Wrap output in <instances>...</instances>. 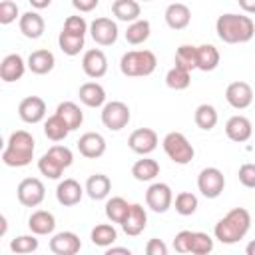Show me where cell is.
Instances as JSON below:
<instances>
[{"label":"cell","instance_id":"7c38bea8","mask_svg":"<svg viewBox=\"0 0 255 255\" xmlns=\"http://www.w3.org/2000/svg\"><path fill=\"white\" fill-rule=\"evenodd\" d=\"M18 116L24 124H40L46 118V102L40 96H28L20 102Z\"/></svg>","mask_w":255,"mask_h":255},{"label":"cell","instance_id":"4fadbf2b","mask_svg":"<svg viewBox=\"0 0 255 255\" xmlns=\"http://www.w3.org/2000/svg\"><path fill=\"white\" fill-rule=\"evenodd\" d=\"M82 70L92 80H98V78L106 76V72H108V58H106V54L102 50H98V48H92V50L84 52Z\"/></svg>","mask_w":255,"mask_h":255},{"label":"cell","instance_id":"ffe728a7","mask_svg":"<svg viewBox=\"0 0 255 255\" xmlns=\"http://www.w3.org/2000/svg\"><path fill=\"white\" fill-rule=\"evenodd\" d=\"M225 133L231 141H237V143H243L251 137L253 133V124L245 118V116H231L225 124Z\"/></svg>","mask_w":255,"mask_h":255},{"label":"cell","instance_id":"d4e9b609","mask_svg":"<svg viewBox=\"0 0 255 255\" xmlns=\"http://www.w3.org/2000/svg\"><path fill=\"white\" fill-rule=\"evenodd\" d=\"M28 227L36 235H50L56 229V217L46 209H38L28 217Z\"/></svg>","mask_w":255,"mask_h":255},{"label":"cell","instance_id":"5bb4252c","mask_svg":"<svg viewBox=\"0 0 255 255\" xmlns=\"http://www.w3.org/2000/svg\"><path fill=\"white\" fill-rule=\"evenodd\" d=\"M225 100L235 110H245L253 102V90L247 82H231L225 90Z\"/></svg>","mask_w":255,"mask_h":255},{"label":"cell","instance_id":"816d5d0a","mask_svg":"<svg viewBox=\"0 0 255 255\" xmlns=\"http://www.w3.org/2000/svg\"><path fill=\"white\" fill-rule=\"evenodd\" d=\"M116 253H124V255H129L131 251H129L128 247H114V245H110V247L106 249V255H116Z\"/></svg>","mask_w":255,"mask_h":255},{"label":"cell","instance_id":"f907efd6","mask_svg":"<svg viewBox=\"0 0 255 255\" xmlns=\"http://www.w3.org/2000/svg\"><path fill=\"white\" fill-rule=\"evenodd\" d=\"M239 2V8L247 14H255V0H237Z\"/></svg>","mask_w":255,"mask_h":255},{"label":"cell","instance_id":"e0dca14e","mask_svg":"<svg viewBox=\"0 0 255 255\" xmlns=\"http://www.w3.org/2000/svg\"><path fill=\"white\" fill-rule=\"evenodd\" d=\"M82 249V241L74 231H60L50 239V251L56 255H76Z\"/></svg>","mask_w":255,"mask_h":255},{"label":"cell","instance_id":"7402d4cb","mask_svg":"<svg viewBox=\"0 0 255 255\" xmlns=\"http://www.w3.org/2000/svg\"><path fill=\"white\" fill-rule=\"evenodd\" d=\"M78 96H80V102L88 108H104V104H106V90L98 82L82 84L78 90Z\"/></svg>","mask_w":255,"mask_h":255},{"label":"cell","instance_id":"836d02e7","mask_svg":"<svg viewBox=\"0 0 255 255\" xmlns=\"http://www.w3.org/2000/svg\"><path fill=\"white\" fill-rule=\"evenodd\" d=\"M70 131H72V129L68 128V124H66L58 114L50 116V118L44 122V133H46V137L52 139V141H62V139H66Z\"/></svg>","mask_w":255,"mask_h":255},{"label":"cell","instance_id":"c3c4849f","mask_svg":"<svg viewBox=\"0 0 255 255\" xmlns=\"http://www.w3.org/2000/svg\"><path fill=\"white\" fill-rule=\"evenodd\" d=\"M145 253L147 255H167V245L161 239H149L145 245Z\"/></svg>","mask_w":255,"mask_h":255},{"label":"cell","instance_id":"52a82bcc","mask_svg":"<svg viewBox=\"0 0 255 255\" xmlns=\"http://www.w3.org/2000/svg\"><path fill=\"white\" fill-rule=\"evenodd\" d=\"M197 189L207 199L219 197L223 193V189H225L223 171L217 169V167H205V169H201V173L197 175Z\"/></svg>","mask_w":255,"mask_h":255},{"label":"cell","instance_id":"9c48e42d","mask_svg":"<svg viewBox=\"0 0 255 255\" xmlns=\"http://www.w3.org/2000/svg\"><path fill=\"white\" fill-rule=\"evenodd\" d=\"M16 195L24 207H38L46 197V187L38 177H26L18 183Z\"/></svg>","mask_w":255,"mask_h":255},{"label":"cell","instance_id":"bcb514c9","mask_svg":"<svg viewBox=\"0 0 255 255\" xmlns=\"http://www.w3.org/2000/svg\"><path fill=\"white\" fill-rule=\"evenodd\" d=\"M237 177L243 187L255 189V163H243L237 171Z\"/></svg>","mask_w":255,"mask_h":255},{"label":"cell","instance_id":"277c9868","mask_svg":"<svg viewBox=\"0 0 255 255\" xmlns=\"http://www.w3.org/2000/svg\"><path fill=\"white\" fill-rule=\"evenodd\" d=\"M157 66V58L151 50H129L120 60V70L128 78L151 76Z\"/></svg>","mask_w":255,"mask_h":255},{"label":"cell","instance_id":"f5cc1de1","mask_svg":"<svg viewBox=\"0 0 255 255\" xmlns=\"http://www.w3.org/2000/svg\"><path fill=\"white\" fill-rule=\"evenodd\" d=\"M28 2H30V6L36 8V10H44V8H48V6L52 4V0H28Z\"/></svg>","mask_w":255,"mask_h":255},{"label":"cell","instance_id":"1f68e13d","mask_svg":"<svg viewBox=\"0 0 255 255\" xmlns=\"http://www.w3.org/2000/svg\"><path fill=\"white\" fill-rule=\"evenodd\" d=\"M90 239H92L94 245L108 249L110 245L116 243V239H118V231H116V227L110 225V223H98V225L92 229Z\"/></svg>","mask_w":255,"mask_h":255},{"label":"cell","instance_id":"4dcf8cb0","mask_svg":"<svg viewBox=\"0 0 255 255\" xmlns=\"http://www.w3.org/2000/svg\"><path fill=\"white\" fill-rule=\"evenodd\" d=\"M193 120H195V126L203 131H209L217 126V110L211 106V104H201L195 108V114H193Z\"/></svg>","mask_w":255,"mask_h":255},{"label":"cell","instance_id":"7a4b0ae2","mask_svg":"<svg viewBox=\"0 0 255 255\" xmlns=\"http://www.w3.org/2000/svg\"><path fill=\"white\" fill-rule=\"evenodd\" d=\"M249 227H251V213L245 207H235L215 223L213 235L223 245H233L247 235Z\"/></svg>","mask_w":255,"mask_h":255},{"label":"cell","instance_id":"60d3db41","mask_svg":"<svg viewBox=\"0 0 255 255\" xmlns=\"http://www.w3.org/2000/svg\"><path fill=\"white\" fill-rule=\"evenodd\" d=\"M211 251H213V239L205 231H193L189 253H193V255H207Z\"/></svg>","mask_w":255,"mask_h":255},{"label":"cell","instance_id":"484cf974","mask_svg":"<svg viewBox=\"0 0 255 255\" xmlns=\"http://www.w3.org/2000/svg\"><path fill=\"white\" fill-rule=\"evenodd\" d=\"M112 14L120 22H135L141 16V6L137 0H114L112 4Z\"/></svg>","mask_w":255,"mask_h":255},{"label":"cell","instance_id":"7dc6e473","mask_svg":"<svg viewBox=\"0 0 255 255\" xmlns=\"http://www.w3.org/2000/svg\"><path fill=\"white\" fill-rule=\"evenodd\" d=\"M191 237H193V231H189V229L179 231L175 235V239H173V249L177 253H189V249H191Z\"/></svg>","mask_w":255,"mask_h":255},{"label":"cell","instance_id":"8d00e7d4","mask_svg":"<svg viewBox=\"0 0 255 255\" xmlns=\"http://www.w3.org/2000/svg\"><path fill=\"white\" fill-rule=\"evenodd\" d=\"M175 66L183 70H197V46L191 44H181L175 50Z\"/></svg>","mask_w":255,"mask_h":255},{"label":"cell","instance_id":"e575fe53","mask_svg":"<svg viewBox=\"0 0 255 255\" xmlns=\"http://www.w3.org/2000/svg\"><path fill=\"white\" fill-rule=\"evenodd\" d=\"M129 205L124 197H112L106 201V217L112 221V223H124V219L128 217V211H129Z\"/></svg>","mask_w":255,"mask_h":255},{"label":"cell","instance_id":"f6af8a7d","mask_svg":"<svg viewBox=\"0 0 255 255\" xmlns=\"http://www.w3.org/2000/svg\"><path fill=\"white\" fill-rule=\"evenodd\" d=\"M18 4L14 0H2L0 2V24L8 26L18 18Z\"/></svg>","mask_w":255,"mask_h":255},{"label":"cell","instance_id":"5b68a950","mask_svg":"<svg viewBox=\"0 0 255 255\" xmlns=\"http://www.w3.org/2000/svg\"><path fill=\"white\" fill-rule=\"evenodd\" d=\"M161 145H163L165 155H167L173 163H177V165H187V163L195 157L193 145L189 143V139H187L181 131H169V133L163 137Z\"/></svg>","mask_w":255,"mask_h":255},{"label":"cell","instance_id":"44dd1931","mask_svg":"<svg viewBox=\"0 0 255 255\" xmlns=\"http://www.w3.org/2000/svg\"><path fill=\"white\" fill-rule=\"evenodd\" d=\"M165 24L171 28V30H183L189 26L191 22V10L189 6L181 4V2H173L165 8Z\"/></svg>","mask_w":255,"mask_h":255},{"label":"cell","instance_id":"11a10c76","mask_svg":"<svg viewBox=\"0 0 255 255\" xmlns=\"http://www.w3.org/2000/svg\"><path fill=\"white\" fill-rule=\"evenodd\" d=\"M143 2H151V0H143Z\"/></svg>","mask_w":255,"mask_h":255},{"label":"cell","instance_id":"f1b7e54d","mask_svg":"<svg viewBox=\"0 0 255 255\" xmlns=\"http://www.w3.org/2000/svg\"><path fill=\"white\" fill-rule=\"evenodd\" d=\"M56 114L68 124V128H70L72 131L78 129V128L82 126V122H84V112H82L80 106L74 104V102H62V104H58Z\"/></svg>","mask_w":255,"mask_h":255},{"label":"cell","instance_id":"d6a6232c","mask_svg":"<svg viewBox=\"0 0 255 255\" xmlns=\"http://www.w3.org/2000/svg\"><path fill=\"white\" fill-rule=\"evenodd\" d=\"M149 34H151V24L147 20H141L139 18V20H135V22H131L128 26V30H126V42L131 44V46H139V44H143L149 38Z\"/></svg>","mask_w":255,"mask_h":255},{"label":"cell","instance_id":"3957f363","mask_svg":"<svg viewBox=\"0 0 255 255\" xmlns=\"http://www.w3.org/2000/svg\"><path fill=\"white\" fill-rule=\"evenodd\" d=\"M34 147H36V141L32 137L30 131L26 129H16L10 133L8 137V143L2 151V161L4 165L8 167H24L32 161L34 157Z\"/></svg>","mask_w":255,"mask_h":255},{"label":"cell","instance_id":"f546056e","mask_svg":"<svg viewBox=\"0 0 255 255\" xmlns=\"http://www.w3.org/2000/svg\"><path fill=\"white\" fill-rule=\"evenodd\" d=\"M131 175L137 179V181H151L159 175V163L151 157H143V159H137L133 165H131Z\"/></svg>","mask_w":255,"mask_h":255},{"label":"cell","instance_id":"d590c367","mask_svg":"<svg viewBox=\"0 0 255 255\" xmlns=\"http://www.w3.org/2000/svg\"><path fill=\"white\" fill-rule=\"evenodd\" d=\"M58 46L66 56H78L84 50V36L70 34V32L62 30L58 36Z\"/></svg>","mask_w":255,"mask_h":255},{"label":"cell","instance_id":"db71d44e","mask_svg":"<svg viewBox=\"0 0 255 255\" xmlns=\"http://www.w3.org/2000/svg\"><path fill=\"white\" fill-rule=\"evenodd\" d=\"M245 253H247V255H255V239L247 243V247H245Z\"/></svg>","mask_w":255,"mask_h":255},{"label":"cell","instance_id":"603a6c76","mask_svg":"<svg viewBox=\"0 0 255 255\" xmlns=\"http://www.w3.org/2000/svg\"><path fill=\"white\" fill-rule=\"evenodd\" d=\"M18 26H20V32H22L26 38H30V40L40 38V36L44 34V30H46V22H44V18H42L38 12H32V10L20 16Z\"/></svg>","mask_w":255,"mask_h":255},{"label":"cell","instance_id":"4316f807","mask_svg":"<svg viewBox=\"0 0 255 255\" xmlns=\"http://www.w3.org/2000/svg\"><path fill=\"white\" fill-rule=\"evenodd\" d=\"M112 191V181L108 175L104 173H94L88 177L86 181V193L90 195V199L94 201H100V199H106Z\"/></svg>","mask_w":255,"mask_h":255},{"label":"cell","instance_id":"b9f144b4","mask_svg":"<svg viewBox=\"0 0 255 255\" xmlns=\"http://www.w3.org/2000/svg\"><path fill=\"white\" fill-rule=\"evenodd\" d=\"M10 249L14 253H20V255H26V253H32L38 249V239H36V233L32 235H18L16 239L10 241Z\"/></svg>","mask_w":255,"mask_h":255},{"label":"cell","instance_id":"681fc988","mask_svg":"<svg viewBox=\"0 0 255 255\" xmlns=\"http://www.w3.org/2000/svg\"><path fill=\"white\" fill-rule=\"evenodd\" d=\"M100 0H72V6L78 12H92L94 8H98Z\"/></svg>","mask_w":255,"mask_h":255},{"label":"cell","instance_id":"d6986e66","mask_svg":"<svg viewBox=\"0 0 255 255\" xmlns=\"http://www.w3.org/2000/svg\"><path fill=\"white\" fill-rule=\"evenodd\" d=\"M26 66L28 62H24V58L20 54H8L2 64H0V78L6 82V84H12V82H18L24 72H26Z\"/></svg>","mask_w":255,"mask_h":255},{"label":"cell","instance_id":"ab89813d","mask_svg":"<svg viewBox=\"0 0 255 255\" xmlns=\"http://www.w3.org/2000/svg\"><path fill=\"white\" fill-rule=\"evenodd\" d=\"M38 169H40V173L46 175L48 179H60L62 173H64V167H62L54 157H50L48 153H44V155L38 159Z\"/></svg>","mask_w":255,"mask_h":255},{"label":"cell","instance_id":"ac0fdd59","mask_svg":"<svg viewBox=\"0 0 255 255\" xmlns=\"http://www.w3.org/2000/svg\"><path fill=\"white\" fill-rule=\"evenodd\" d=\"M145 225H147V213H145L143 205L131 203V205H129V211H128V217H126L124 223H122L124 233L129 235V237H137V235L145 229Z\"/></svg>","mask_w":255,"mask_h":255},{"label":"cell","instance_id":"8fae6325","mask_svg":"<svg viewBox=\"0 0 255 255\" xmlns=\"http://www.w3.org/2000/svg\"><path fill=\"white\" fill-rule=\"evenodd\" d=\"M90 34H92V38H94L96 44H100V46H112V44H116L120 30H118V24L112 18L100 16V18H96L90 24Z\"/></svg>","mask_w":255,"mask_h":255},{"label":"cell","instance_id":"cb8c5ba5","mask_svg":"<svg viewBox=\"0 0 255 255\" xmlns=\"http://www.w3.org/2000/svg\"><path fill=\"white\" fill-rule=\"evenodd\" d=\"M56 66V58L50 50H34L30 56H28V70L32 74H38V76H44L48 72H52Z\"/></svg>","mask_w":255,"mask_h":255},{"label":"cell","instance_id":"30bf717a","mask_svg":"<svg viewBox=\"0 0 255 255\" xmlns=\"http://www.w3.org/2000/svg\"><path fill=\"white\" fill-rule=\"evenodd\" d=\"M159 143V137L157 133L151 129V128H137L129 133L128 137V145L133 153H139V155H147L151 153Z\"/></svg>","mask_w":255,"mask_h":255},{"label":"cell","instance_id":"8992f818","mask_svg":"<svg viewBox=\"0 0 255 255\" xmlns=\"http://www.w3.org/2000/svg\"><path fill=\"white\" fill-rule=\"evenodd\" d=\"M131 120V112L128 108V104L120 102V100H112L108 104H104L102 108V124L110 129V131H120L124 129Z\"/></svg>","mask_w":255,"mask_h":255},{"label":"cell","instance_id":"2e32d148","mask_svg":"<svg viewBox=\"0 0 255 255\" xmlns=\"http://www.w3.org/2000/svg\"><path fill=\"white\" fill-rule=\"evenodd\" d=\"M84 191H86V187H82L76 179L68 177V179H64V181L58 183V187H56V199L64 207H74V205H78L82 201Z\"/></svg>","mask_w":255,"mask_h":255},{"label":"cell","instance_id":"ee69618b","mask_svg":"<svg viewBox=\"0 0 255 255\" xmlns=\"http://www.w3.org/2000/svg\"><path fill=\"white\" fill-rule=\"evenodd\" d=\"M62 30H66V32H70V34L86 36V32L90 30V26H88V22L84 20V16H68V18L64 20V28H62Z\"/></svg>","mask_w":255,"mask_h":255},{"label":"cell","instance_id":"74e56055","mask_svg":"<svg viewBox=\"0 0 255 255\" xmlns=\"http://www.w3.org/2000/svg\"><path fill=\"white\" fill-rule=\"evenodd\" d=\"M165 84H167L169 90H175V92L185 90V88H189V84H191V72H189V70H183V68H179V66H173V68L165 74Z\"/></svg>","mask_w":255,"mask_h":255},{"label":"cell","instance_id":"7bdbcfd3","mask_svg":"<svg viewBox=\"0 0 255 255\" xmlns=\"http://www.w3.org/2000/svg\"><path fill=\"white\" fill-rule=\"evenodd\" d=\"M50 157H54L64 169L66 167H70L72 163H74V153H72V149L70 147H66V145H52L48 151H46Z\"/></svg>","mask_w":255,"mask_h":255},{"label":"cell","instance_id":"ba28073f","mask_svg":"<svg viewBox=\"0 0 255 255\" xmlns=\"http://www.w3.org/2000/svg\"><path fill=\"white\" fill-rule=\"evenodd\" d=\"M145 205L155 213H165L173 205V191L167 183L155 181L145 191Z\"/></svg>","mask_w":255,"mask_h":255},{"label":"cell","instance_id":"f35d334b","mask_svg":"<svg viewBox=\"0 0 255 255\" xmlns=\"http://www.w3.org/2000/svg\"><path fill=\"white\" fill-rule=\"evenodd\" d=\"M173 205H175V211H177L179 215L187 217V215H193V213L197 211L199 201H197V195H193L191 191H181V193L175 195Z\"/></svg>","mask_w":255,"mask_h":255},{"label":"cell","instance_id":"6da1fadb","mask_svg":"<svg viewBox=\"0 0 255 255\" xmlns=\"http://www.w3.org/2000/svg\"><path fill=\"white\" fill-rule=\"evenodd\" d=\"M215 32L225 44H245L255 34V24L245 14H221L215 22Z\"/></svg>","mask_w":255,"mask_h":255},{"label":"cell","instance_id":"83f0119b","mask_svg":"<svg viewBox=\"0 0 255 255\" xmlns=\"http://www.w3.org/2000/svg\"><path fill=\"white\" fill-rule=\"evenodd\" d=\"M219 50L213 44H201L197 46V70L201 72H213L219 66Z\"/></svg>","mask_w":255,"mask_h":255},{"label":"cell","instance_id":"9a60e30c","mask_svg":"<svg viewBox=\"0 0 255 255\" xmlns=\"http://www.w3.org/2000/svg\"><path fill=\"white\" fill-rule=\"evenodd\" d=\"M78 151L88 159H98L106 153V139L98 131H86L78 139Z\"/></svg>","mask_w":255,"mask_h":255}]
</instances>
